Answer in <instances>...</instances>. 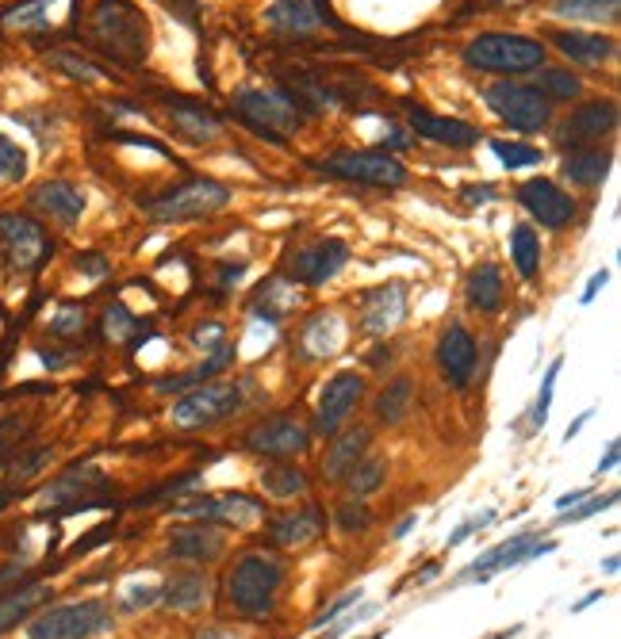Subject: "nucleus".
I'll return each mask as SVG.
<instances>
[{"label":"nucleus","mask_w":621,"mask_h":639,"mask_svg":"<svg viewBox=\"0 0 621 639\" xmlns=\"http://www.w3.org/2000/svg\"><path fill=\"white\" fill-rule=\"evenodd\" d=\"M564 361L556 356L553 364H549L545 379H541V395H538V407H533V425H545L549 422V407H553V391H556V376H561Z\"/></svg>","instance_id":"nucleus-42"},{"label":"nucleus","mask_w":621,"mask_h":639,"mask_svg":"<svg viewBox=\"0 0 621 639\" xmlns=\"http://www.w3.org/2000/svg\"><path fill=\"white\" fill-rule=\"evenodd\" d=\"M618 456H621V444H618V441H610V444H607V456L599 459V467H595V475L614 471V467H618Z\"/></svg>","instance_id":"nucleus-55"},{"label":"nucleus","mask_w":621,"mask_h":639,"mask_svg":"<svg viewBox=\"0 0 621 639\" xmlns=\"http://www.w3.org/2000/svg\"><path fill=\"white\" fill-rule=\"evenodd\" d=\"M50 61L61 73L77 77V81H100V77H104V69L92 66V61H84V58H74V54H50Z\"/></svg>","instance_id":"nucleus-44"},{"label":"nucleus","mask_w":621,"mask_h":639,"mask_svg":"<svg viewBox=\"0 0 621 639\" xmlns=\"http://www.w3.org/2000/svg\"><path fill=\"white\" fill-rule=\"evenodd\" d=\"M438 364L453 387H464L476 372V341L464 326H449L438 341Z\"/></svg>","instance_id":"nucleus-21"},{"label":"nucleus","mask_w":621,"mask_h":639,"mask_svg":"<svg viewBox=\"0 0 621 639\" xmlns=\"http://www.w3.org/2000/svg\"><path fill=\"white\" fill-rule=\"evenodd\" d=\"M284 582H289V567L273 551H242L230 563L227 579H223V602L235 617L242 620H266L276 609Z\"/></svg>","instance_id":"nucleus-1"},{"label":"nucleus","mask_w":621,"mask_h":639,"mask_svg":"<svg viewBox=\"0 0 621 639\" xmlns=\"http://www.w3.org/2000/svg\"><path fill=\"white\" fill-rule=\"evenodd\" d=\"M310 429L296 418H269V422H258L246 433V448L258 452V456L269 459H292L300 452H307Z\"/></svg>","instance_id":"nucleus-15"},{"label":"nucleus","mask_w":621,"mask_h":639,"mask_svg":"<svg viewBox=\"0 0 621 639\" xmlns=\"http://www.w3.org/2000/svg\"><path fill=\"white\" fill-rule=\"evenodd\" d=\"M58 4H69V0H27V4L12 8L0 23L12 31H43L54 23V8Z\"/></svg>","instance_id":"nucleus-38"},{"label":"nucleus","mask_w":621,"mask_h":639,"mask_svg":"<svg viewBox=\"0 0 621 639\" xmlns=\"http://www.w3.org/2000/svg\"><path fill=\"white\" fill-rule=\"evenodd\" d=\"M92 35L108 54L131 61V66L146 61V54H150V23L127 0H100L92 12Z\"/></svg>","instance_id":"nucleus-2"},{"label":"nucleus","mask_w":621,"mask_h":639,"mask_svg":"<svg viewBox=\"0 0 621 639\" xmlns=\"http://www.w3.org/2000/svg\"><path fill=\"white\" fill-rule=\"evenodd\" d=\"M464 196H468L472 204H487V199L495 196V189H487V184H484V189H468V192H464Z\"/></svg>","instance_id":"nucleus-59"},{"label":"nucleus","mask_w":621,"mask_h":639,"mask_svg":"<svg viewBox=\"0 0 621 639\" xmlns=\"http://www.w3.org/2000/svg\"><path fill=\"white\" fill-rule=\"evenodd\" d=\"M602 571H607V574H618V556H607V563H602Z\"/></svg>","instance_id":"nucleus-62"},{"label":"nucleus","mask_w":621,"mask_h":639,"mask_svg":"<svg viewBox=\"0 0 621 639\" xmlns=\"http://www.w3.org/2000/svg\"><path fill=\"white\" fill-rule=\"evenodd\" d=\"M166 556L177 559V563H189V567H212L227 556V536H223L215 525H200V521H192V525L169 528Z\"/></svg>","instance_id":"nucleus-13"},{"label":"nucleus","mask_w":621,"mask_h":639,"mask_svg":"<svg viewBox=\"0 0 621 639\" xmlns=\"http://www.w3.org/2000/svg\"><path fill=\"white\" fill-rule=\"evenodd\" d=\"M610 173V153L607 150H595V146H579L564 158V176H568L576 189H595L602 184Z\"/></svg>","instance_id":"nucleus-27"},{"label":"nucleus","mask_w":621,"mask_h":639,"mask_svg":"<svg viewBox=\"0 0 621 639\" xmlns=\"http://www.w3.org/2000/svg\"><path fill=\"white\" fill-rule=\"evenodd\" d=\"M177 517L200 521V525H223V528H253L261 517H266V505L250 494H207L196 498V502L177 505Z\"/></svg>","instance_id":"nucleus-6"},{"label":"nucleus","mask_w":621,"mask_h":639,"mask_svg":"<svg viewBox=\"0 0 621 639\" xmlns=\"http://www.w3.org/2000/svg\"><path fill=\"white\" fill-rule=\"evenodd\" d=\"M23 169H27V158H23V150L15 142H8V138H0V176H12V181H20Z\"/></svg>","instance_id":"nucleus-48"},{"label":"nucleus","mask_w":621,"mask_h":639,"mask_svg":"<svg viewBox=\"0 0 621 639\" xmlns=\"http://www.w3.org/2000/svg\"><path fill=\"white\" fill-rule=\"evenodd\" d=\"M464 61L487 73H530L545 61V46L538 38L510 35V31H487L464 46Z\"/></svg>","instance_id":"nucleus-4"},{"label":"nucleus","mask_w":621,"mask_h":639,"mask_svg":"<svg viewBox=\"0 0 621 639\" xmlns=\"http://www.w3.org/2000/svg\"><path fill=\"white\" fill-rule=\"evenodd\" d=\"M533 89L545 100H576L579 92H584V81H579L576 73H568V69H545Z\"/></svg>","instance_id":"nucleus-40"},{"label":"nucleus","mask_w":621,"mask_h":639,"mask_svg":"<svg viewBox=\"0 0 621 639\" xmlns=\"http://www.w3.org/2000/svg\"><path fill=\"white\" fill-rule=\"evenodd\" d=\"M553 43L561 46L564 58L587 61V66H599V61H607L614 54V38L591 35V31H556Z\"/></svg>","instance_id":"nucleus-26"},{"label":"nucleus","mask_w":621,"mask_h":639,"mask_svg":"<svg viewBox=\"0 0 621 639\" xmlns=\"http://www.w3.org/2000/svg\"><path fill=\"white\" fill-rule=\"evenodd\" d=\"M31 204H35L38 212H46L50 218H58V222H77V218L84 215V196L66 181L38 184V189L31 192Z\"/></svg>","instance_id":"nucleus-25"},{"label":"nucleus","mask_w":621,"mask_h":639,"mask_svg":"<svg viewBox=\"0 0 621 639\" xmlns=\"http://www.w3.org/2000/svg\"><path fill=\"white\" fill-rule=\"evenodd\" d=\"M115 628V613L100 597H84V602L50 605L38 617L27 620V639H92Z\"/></svg>","instance_id":"nucleus-3"},{"label":"nucleus","mask_w":621,"mask_h":639,"mask_svg":"<svg viewBox=\"0 0 621 639\" xmlns=\"http://www.w3.org/2000/svg\"><path fill=\"white\" fill-rule=\"evenodd\" d=\"M207 597H212V582H207L204 567H184V571H173L161 582L158 602L173 613H200Z\"/></svg>","instance_id":"nucleus-20"},{"label":"nucleus","mask_w":621,"mask_h":639,"mask_svg":"<svg viewBox=\"0 0 621 639\" xmlns=\"http://www.w3.org/2000/svg\"><path fill=\"white\" fill-rule=\"evenodd\" d=\"M326 533V513L318 505H300V510H284L276 513L266 525V536L273 548L284 551H304L310 544H318Z\"/></svg>","instance_id":"nucleus-16"},{"label":"nucleus","mask_w":621,"mask_h":639,"mask_svg":"<svg viewBox=\"0 0 621 639\" xmlns=\"http://www.w3.org/2000/svg\"><path fill=\"white\" fill-rule=\"evenodd\" d=\"M591 418H595V410H587V414H579V418H576V422H572V425H568V433H564V436H568V441H572V436H576V433H579V429H584L587 422H591Z\"/></svg>","instance_id":"nucleus-60"},{"label":"nucleus","mask_w":621,"mask_h":639,"mask_svg":"<svg viewBox=\"0 0 621 639\" xmlns=\"http://www.w3.org/2000/svg\"><path fill=\"white\" fill-rule=\"evenodd\" d=\"M495 158L507 161L510 169H526V166H538L541 161V150H533V146H518V142H492Z\"/></svg>","instance_id":"nucleus-43"},{"label":"nucleus","mask_w":621,"mask_h":639,"mask_svg":"<svg viewBox=\"0 0 621 639\" xmlns=\"http://www.w3.org/2000/svg\"><path fill=\"white\" fill-rule=\"evenodd\" d=\"M464 295H468L472 307L484 310V315L499 310L503 307V272L495 269V264H479L468 276V284H464Z\"/></svg>","instance_id":"nucleus-32"},{"label":"nucleus","mask_w":621,"mask_h":639,"mask_svg":"<svg viewBox=\"0 0 621 639\" xmlns=\"http://www.w3.org/2000/svg\"><path fill=\"white\" fill-rule=\"evenodd\" d=\"M169 115H173V127L184 138H192V142H212L223 130V123L212 112H204V107H173Z\"/></svg>","instance_id":"nucleus-36"},{"label":"nucleus","mask_w":621,"mask_h":639,"mask_svg":"<svg viewBox=\"0 0 621 639\" xmlns=\"http://www.w3.org/2000/svg\"><path fill=\"white\" fill-rule=\"evenodd\" d=\"M8 502H12V494H8V490H0V513H4Z\"/></svg>","instance_id":"nucleus-63"},{"label":"nucleus","mask_w":621,"mask_h":639,"mask_svg":"<svg viewBox=\"0 0 621 639\" xmlns=\"http://www.w3.org/2000/svg\"><path fill=\"white\" fill-rule=\"evenodd\" d=\"M587 498H591V490H572V494H561V498H556V513L572 510V505L587 502Z\"/></svg>","instance_id":"nucleus-57"},{"label":"nucleus","mask_w":621,"mask_h":639,"mask_svg":"<svg viewBox=\"0 0 621 639\" xmlns=\"http://www.w3.org/2000/svg\"><path fill=\"white\" fill-rule=\"evenodd\" d=\"M369 444H372V433L364 425L338 429V433H334V444H326V456H323L326 482H341V479H346L349 467H353L361 456H369Z\"/></svg>","instance_id":"nucleus-22"},{"label":"nucleus","mask_w":621,"mask_h":639,"mask_svg":"<svg viewBox=\"0 0 621 639\" xmlns=\"http://www.w3.org/2000/svg\"><path fill=\"white\" fill-rule=\"evenodd\" d=\"M100 482H104L100 479V471H69V475H61L54 487H46L38 502L43 505H66V502L77 505L84 494H89V490H97Z\"/></svg>","instance_id":"nucleus-34"},{"label":"nucleus","mask_w":621,"mask_h":639,"mask_svg":"<svg viewBox=\"0 0 621 639\" xmlns=\"http://www.w3.org/2000/svg\"><path fill=\"white\" fill-rule=\"evenodd\" d=\"M518 204L530 212L533 222L549 226V230H561V226H568L576 218V199L564 189H556L553 181H545V176L518 184Z\"/></svg>","instance_id":"nucleus-14"},{"label":"nucleus","mask_w":621,"mask_h":639,"mask_svg":"<svg viewBox=\"0 0 621 639\" xmlns=\"http://www.w3.org/2000/svg\"><path fill=\"white\" fill-rule=\"evenodd\" d=\"M549 551H556V544H553V540H541V533H518V536H507V540L495 544L492 551H484V556H479L476 563H472L468 571H464L456 582H487V579H495L499 571H510V567H522V563H530V559L549 556Z\"/></svg>","instance_id":"nucleus-9"},{"label":"nucleus","mask_w":621,"mask_h":639,"mask_svg":"<svg viewBox=\"0 0 621 639\" xmlns=\"http://www.w3.org/2000/svg\"><path fill=\"white\" fill-rule=\"evenodd\" d=\"M334 521H338V528L346 536H361V533H369L372 513H369V505H364L361 498H346V502L338 505V513H334Z\"/></svg>","instance_id":"nucleus-41"},{"label":"nucleus","mask_w":621,"mask_h":639,"mask_svg":"<svg viewBox=\"0 0 621 639\" xmlns=\"http://www.w3.org/2000/svg\"><path fill=\"white\" fill-rule=\"evenodd\" d=\"M492 521H495V513L487 510V513H479V517H468V521H464V525H456V528H453V536H449V548H456V544H464L472 533H476V528L492 525Z\"/></svg>","instance_id":"nucleus-52"},{"label":"nucleus","mask_w":621,"mask_h":639,"mask_svg":"<svg viewBox=\"0 0 621 639\" xmlns=\"http://www.w3.org/2000/svg\"><path fill=\"white\" fill-rule=\"evenodd\" d=\"M238 407H242V384H207L189 391L181 402H173V425L204 429L230 418Z\"/></svg>","instance_id":"nucleus-8"},{"label":"nucleus","mask_w":621,"mask_h":639,"mask_svg":"<svg viewBox=\"0 0 621 639\" xmlns=\"http://www.w3.org/2000/svg\"><path fill=\"white\" fill-rule=\"evenodd\" d=\"M621 0H556L553 12L579 23H614Z\"/></svg>","instance_id":"nucleus-37"},{"label":"nucleus","mask_w":621,"mask_h":639,"mask_svg":"<svg viewBox=\"0 0 621 639\" xmlns=\"http://www.w3.org/2000/svg\"><path fill=\"white\" fill-rule=\"evenodd\" d=\"M46 597H50V586H46V582H31V586H20V590H12V594L0 597V632H8V628H15L20 620H27L31 609H38Z\"/></svg>","instance_id":"nucleus-29"},{"label":"nucleus","mask_w":621,"mask_h":639,"mask_svg":"<svg viewBox=\"0 0 621 639\" xmlns=\"http://www.w3.org/2000/svg\"><path fill=\"white\" fill-rule=\"evenodd\" d=\"M235 107H238V115H242L246 123H253L258 130H266L269 138H281V135H289V130L300 127L296 107H292V100L281 96V92L246 89V92H238L235 96Z\"/></svg>","instance_id":"nucleus-12"},{"label":"nucleus","mask_w":621,"mask_h":639,"mask_svg":"<svg viewBox=\"0 0 621 639\" xmlns=\"http://www.w3.org/2000/svg\"><path fill=\"white\" fill-rule=\"evenodd\" d=\"M23 436H27V422H20V418H4V422H0V456L20 448Z\"/></svg>","instance_id":"nucleus-49"},{"label":"nucleus","mask_w":621,"mask_h":639,"mask_svg":"<svg viewBox=\"0 0 621 639\" xmlns=\"http://www.w3.org/2000/svg\"><path fill=\"white\" fill-rule=\"evenodd\" d=\"M261 490H266V498H273V502H296V498H307L310 482L300 467L276 464L261 471Z\"/></svg>","instance_id":"nucleus-31"},{"label":"nucleus","mask_w":621,"mask_h":639,"mask_svg":"<svg viewBox=\"0 0 621 639\" xmlns=\"http://www.w3.org/2000/svg\"><path fill=\"white\" fill-rule=\"evenodd\" d=\"M326 173L341 176V181H357V184H376V189H399L407 181V169L399 166L395 158L380 150H349V153H334L326 161Z\"/></svg>","instance_id":"nucleus-10"},{"label":"nucleus","mask_w":621,"mask_h":639,"mask_svg":"<svg viewBox=\"0 0 621 639\" xmlns=\"http://www.w3.org/2000/svg\"><path fill=\"white\" fill-rule=\"evenodd\" d=\"M161 597V586H143V590H127L123 594V609L138 613V609H150V605H158Z\"/></svg>","instance_id":"nucleus-50"},{"label":"nucleus","mask_w":621,"mask_h":639,"mask_svg":"<svg viewBox=\"0 0 621 639\" xmlns=\"http://www.w3.org/2000/svg\"><path fill=\"white\" fill-rule=\"evenodd\" d=\"M607 279H610V272H607V269H602V272H595V276H591V284H587V292H584V299H579V303H595V295H599L602 287H607Z\"/></svg>","instance_id":"nucleus-56"},{"label":"nucleus","mask_w":621,"mask_h":639,"mask_svg":"<svg viewBox=\"0 0 621 639\" xmlns=\"http://www.w3.org/2000/svg\"><path fill=\"white\" fill-rule=\"evenodd\" d=\"M46 459H50V452H35V456H27L23 464H15V467H12V475H15V479H27V475H35L38 467L46 464Z\"/></svg>","instance_id":"nucleus-53"},{"label":"nucleus","mask_w":621,"mask_h":639,"mask_svg":"<svg viewBox=\"0 0 621 639\" xmlns=\"http://www.w3.org/2000/svg\"><path fill=\"white\" fill-rule=\"evenodd\" d=\"M510 261H515L518 276L530 279L541 264V241L530 226H515V238H510Z\"/></svg>","instance_id":"nucleus-39"},{"label":"nucleus","mask_w":621,"mask_h":639,"mask_svg":"<svg viewBox=\"0 0 621 639\" xmlns=\"http://www.w3.org/2000/svg\"><path fill=\"white\" fill-rule=\"evenodd\" d=\"M614 502H618L614 490H610L607 498L591 494V498H587V505H579V510H564V513H561V525H576V521H587V517H595V513L610 510V505H614Z\"/></svg>","instance_id":"nucleus-46"},{"label":"nucleus","mask_w":621,"mask_h":639,"mask_svg":"<svg viewBox=\"0 0 621 639\" xmlns=\"http://www.w3.org/2000/svg\"><path fill=\"white\" fill-rule=\"evenodd\" d=\"M0 241L15 269H35L46 253V233L27 215H0Z\"/></svg>","instance_id":"nucleus-18"},{"label":"nucleus","mask_w":621,"mask_h":639,"mask_svg":"<svg viewBox=\"0 0 621 639\" xmlns=\"http://www.w3.org/2000/svg\"><path fill=\"white\" fill-rule=\"evenodd\" d=\"M50 330H54V333H61V338H69V333H81V330H84V315H81V307H66V310H58V318H54Z\"/></svg>","instance_id":"nucleus-51"},{"label":"nucleus","mask_w":621,"mask_h":639,"mask_svg":"<svg viewBox=\"0 0 621 639\" xmlns=\"http://www.w3.org/2000/svg\"><path fill=\"white\" fill-rule=\"evenodd\" d=\"M346 261H349L346 241L326 238V241H318V246L304 249V253H296V261H292V272H296V276L304 279L307 287H323L326 279H334L341 269H346Z\"/></svg>","instance_id":"nucleus-19"},{"label":"nucleus","mask_w":621,"mask_h":639,"mask_svg":"<svg viewBox=\"0 0 621 639\" xmlns=\"http://www.w3.org/2000/svg\"><path fill=\"white\" fill-rule=\"evenodd\" d=\"M364 399V379L357 372H338L330 384L318 395V410H315V429L323 436H334L338 429L349 425L353 410L361 407Z\"/></svg>","instance_id":"nucleus-11"},{"label":"nucleus","mask_w":621,"mask_h":639,"mask_svg":"<svg viewBox=\"0 0 621 639\" xmlns=\"http://www.w3.org/2000/svg\"><path fill=\"white\" fill-rule=\"evenodd\" d=\"M410 402H415V384H410L407 376H399L380 391L376 402H372V418H376L380 425H399L403 418L410 414Z\"/></svg>","instance_id":"nucleus-30"},{"label":"nucleus","mask_w":621,"mask_h":639,"mask_svg":"<svg viewBox=\"0 0 621 639\" xmlns=\"http://www.w3.org/2000/svg\"><path fill=\"white\" fill-rule=\"evenodd\" d=\"M384 482H387V459L384 456H361L353 467H349L341 487H346L349 498H369V494H376Z\"/></svg>","instance_id":"nucleus-33"},{"label":"nucleus","mask_w":621,"mask_h":639,"mask_svg":"<svg viewBox=\"0 0 621 639\" xmlns=\"http://www.w3.org/2000/svg\"><path fill=\"white\" fill-rule=\"evenodd\" d=\"M189 639H242L235 632V628H223V625H212V628H200V632H192Z\"/></svg>","instance_id":"nucleus-54"},{"label":"nucleus","mask_w":621,"mask_h":639,"mask_svg":"<svg viewBox=\"0 0 621 639\" xmlns=\"http://www.w3.org/2000/svg\"><path fill=\"white\" fill-rule=\"evenodd\" d=\"M341 345H346V330H341V318L334 315V310H318V315L304 326L307 356H334Z\"/></svg>","instance_id":"nucleus-28"},{"label":"nucleus","mask_w":621,"mask_h":639,"mask_svg":"<svg viewBox=\"0 0 621 639\" xmlns=\"http://www.w3.org/2000/svg\"><path fill=\"white\" fill-rule=\"evenodd\" d=\"M266 23L304 35V31H310L318 23V15H315V8H310V0H273V4L266 8Z\"/></svg>","instance_id":"nucleus-35"},{"label":"nucleus","mask_w":621,"mask_h":639,"mask_svg":"<svg viewBox=\"0 0 621 639\" xmlns=\"http://www.w3.org/2000/svg\"><path fill=\"white\" fill-rule=\"evenodd\" d=\"M415 525H418V513H410V517H403L399 525H395L392 540H403V536H407V533H410V528H415Z\"/></svg>","instance_id":"nucleus-58"},{"label":"nucleus","mask_w":621,"mask_h":639,"mask_svg":"<svg viewBox=\"0 0 621 639\" xmlns=\"http://www.w3.org/2000/svg\"><path fill=\"white\" fill-rule=\"evenodd\" d=\"M361 597H364V594H361V586H357V590H346V594H338L330 605H326L323 613H318L315 620H310V628H326V625H334V620H338L346 609H353V605L361 602Z\"/></svg>","instance_id":"nucleus-45"},{"label":"nucleus","mask_w":621,"mask_h":639,"mask_svg":"<svg viewBox=\"0 0 621 639\" xmlns=\"http://www.w3.org/2000/svg\"><path fill=\"white\" fill-rule=\"evenodd\" d=\"M403 315H407V292H403V284L372 287L361 303V330L372 333V338H384V333H392L403 322Z\"/></svg>","instance_id":"nucleus-17"},{"label":"nucleus","mask_w":621,"mask_h":639,"mask_svg":"<svg viewBox=\"0 0 621 639\" xmlns=\"http://www.w3.org/2000/svg\"><path fill=\"white\" fill-rule=\"evenodd\" d=\"M602 597H607V594H602V590H595V594H587V597H584V602H579V605H572V613H584L587 605H599Z\"/></svg>","instance_id":"nucleus-61"},{"label":"nucleus","mask_w":621,"mask_h":639,"mask_svg":"<svg viewBox=\"0 0 621 639\" xmlns=\"http://www.w3.org/2000/svg\"><path fill=\"white\" fill-rule=\"evenodd\" d=\"M618 123V107L614 100H595V104H584L572 112V119L564 123V142H591V138H602L610 127Z\"/></svg>","instance_id":"nucleus-24"},{"label":"nucleus","mask_w":621,"mask_h":639,"mask_svg":"<svg viewBox=\"0 0 621 639\" xmlns=\"http://www.w3.org/2000/svg\"><path fill=\"white\" fill-rule=\"evenodd\" d=\"M230 199V189L219 181H189L181 189L166 192L161 199L150 204V218L158 222H184V218H204L219 207H227Z\"/></svg>","instance_id":"nucleus-5"},{"label":"nucleus","mask_w":621,"mask_h":639,"mask_svg":"<svg viewBox=\"0 0 621 639\" xmlns=\"http://www.w3.org/2000/svg\"><path fill=\"white\" fill-rule=\"evenodd\" d=\"M135 330H138V322L127 315V307H123V303L108 307V338H112V341H127Z\"/></svg>","instance_id":"nucleus-47"},{"label":"nucleus","mask_w":621,"mask_h":639,"mask_svg":"<svg viewBox=\"0 0 621 639\" xmlns=\"http://www.w3.org/2000/svg\"><path fill=\"white\" fill-rule=\"evenodd\" d=\"M410 127L422 138H430V142L453 146V150H468V146L479 142L476 127H468V123H461V119H445V115L422 112V107H410Z\"/></svg>","instance_id":"nucleus-23"},{"label":"nucleus","mask_w":621,"mask_h":639,"mask_svg":"<svg viewBox=\"0 0 621 639\" xmlns=\"http://www.w3.org/2000/svg\"><path fill=\"white\" fill-rule=\"evenodd\" d=\"M487 107L499 115L503 123H510L515 130H541L549 127V100L541 96L538 89L530 84H510V81H499L484 92Z\"/></svg>","instance_id":"nucleus-7"}]
</instances>
